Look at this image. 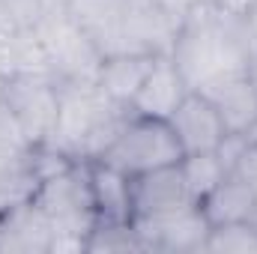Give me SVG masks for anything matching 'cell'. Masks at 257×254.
Masks as SVG:
<instances>
[{"label":"cell","mask_w":257,"mask_h":254,"mask_svg":"<svg viewBox=\"0 0 257 254\" xmlns=\"http://www.w3.org/2000/svg\"><path fill=\"white\" fill-rule=\"evenodd\" d=\"M156 57L159 54H111V57H105L102 66H99L96 84L102 87V93L111 102L128 108L132 99L138 96L141 84L147 81V75H150V69L156 63Z\"/></svg>","instance_id":"15"},{"label":"cell","mask_w":257,"mask_h":254,"mask_svg":"<svg viewBox=\"0 0 257 254\" xmlns=\"http://www.w3.org/2000/svg\"><path fill=\"white\" fill-rule=\"evenodd\" d=\"M3 105L21 126L33 147H48L57 129L60 111V84L51 75H18L6 78Z\"/></svg>","instance_id":"5"},{"label":"cell","mask_w":257,"mask_h":254,"mask_svg":"<svg viewBox=\"0 0 257 254\" xmlns=\"http://www.w3.org/2000/svg\"><path fill=\"white\" fill-rule=\"evenodd\" d=\"M3 87H6V78L0 75V102H3Z\"/></svg>","instance_id":"29"},{"label":"cell","mask_w":257,"mask_h":254,"mask_svg":"<svg viewBox=\"0 0 257 254\" xmlns=\"http://www.w3.org/2000/svg\"><path fill=\"white\" fill-rule=\"evenodd\" d=\"M0 75L3 78H18V75H51L54 78L48 54L33 27L15 30L6 39H0Z\"/></svg>","instance_id":"17"},{"label":"cell","mask_w":257,"mask_h":254,"mask_svg":"<svg viewBox=\"0 0 257 254\" xmlns=\"http://www.w3.org/2000/svg\"><path fill=\"white\" fill-rule=\"evenodd\" d=\"M197 93H203L218 108L227 135H242L257 120V93L251 87V81H248V72L212 81L209 87H203Z\"/></svg>","instance_id":"13"},{"label":"cell","mask_w":257,"mask_h":254,"mask_svg":"<svg viewBox=\"0 0 257 254\" xmlns=\"http://www.w3.org/2000/svg\"><path fill=\"white\" fill-rule=\"evenodd\" d=\"M180 159H183V147L168 120L128 114L117 141L108 147V153L99 162H108L128 177H138L156 168L177 165Z\"/></svg>","instance_id":"4"},{"label":"cell","mask_w":257,"mask_h":254,"mask_svg":"<svg viewBox=\"0 0 257 254\" xmlns=\"http://www.w3.org/2000/svg\"><path fill=\"white\" fill-rule=\"evenodd\" d=\"M171 57L189 90H203L212 81L248 72L251 48L242 15L218 6L215 0L194 3L180 18Z\"/></svg>","instance_id":"1"},{"label":"cell","mask_w":257,"mask_h":254,"mask_svg":"<svg viewBox=\"0 0 257 254\" xmlns=\"http://www.w3.org/2000/svg\"><path fill=\"white\" fill-rule=\"evenodd\" d=\"M248 81H251V87H254V93H257V60L248 63Z\"/></svg>","instance_id":"27"},{"label":"cell","mask_w":257,"mask_h":254,"mask_svg":"<svg viewBox=\"0 0 257 254\" xmlns=\"http://www.w3.org/2000/svg\"><path fill=\"white\" fill-rule=\"evenodd\" d=\"M254 206H257L254 189L236 171H230L215 189L200 200V209H203V215H206V221L212 227L236 224V221H251Z\"/></svg>","instance_id":"16"},{"label":"cell","mask_w":257,"mask_h":254,"mask_svg":"<svg viewBox=\"0 0 257 254\" xmlns=\"http://www.w3.org/2000/svg\"><path fill=\"white\" fill-rule=\"evenodd\" d=\"M9 33H15V30H9V27H6V24H3V21H0V39H6V36H9Z\"/></svg>","instance_id":"28"},{"label":"cell","mask_w":257,"mask_h":254,"mask_svg":"<svg viewBox=\"0 0 257 254\" xmlns=\"http://www.w3.org/2000/svg\"><path fill=\"white\" fill-rule=\"evenodd\" d=\"M203 251H209V254H257V227L251 221H236V224L212 227Z\"/></svg>","instance_id":"20"},{"label":"cell","mask_w":257,"mask_h":254,"mask_svg":"<svg viewBox=\"0 0 257 254\" xmlns=\"http://www.w3.org/2000/svg\"><path fill=\"white\" fill-rule=\"evenodd\" d=\"M126 0H69L66 15L93 39L102 57L120 54V24Z\"/></svg>","instance_id":"12"},{"label":"cell","mask_w":257,"mask_h":254,"mask_svg":"<svg viewBox=\"0 0 257 254\" xmlns=\"http://www.w3.org/2000/svg\"><path fill=\"white\" fill-rule=\"evenodd\" d=\"M189 96V84L183 78V72L177 69L171 54H159L156 63L150 69L147 81L141 84L138 96L132 99L128 111L141 114V117H156V120H171V114L183 105V99Z\"/></svg>","instance_id":"10"},{"label":"cell","mask_w":257,"mask_h":254,"mask_svg":"<svg viewBox=\"0 0 257 254\" xmlns=\"http://www.w3.org/2000/svg\"><path fill=\"white\" fill-rule=\"evenodd\" d=\"M242 138H245V144H254V147H257V120L242 132Z\"/></svg>","instance_id":"26"},{"label":"cell","mask_w":257,"mask_h":254,"mask_svg":"<svg viewBox=\"0 0 257 254\" xmlns=\"http://www.w3.org/2000/svg\"><path fill=\"white\" fill-rule=\"evenodd\" d=\"M183 203H194V200L189 197L180 162L132 177V218L159 215V212L177 209Z\"/></svg>","instance_id":"11"},{"label":"cell","mask_w":257,"mask_h":254,"mask_svg":"<svg viewBox=\"0 0 257 254\" xmlns=\"http://www.w3.org/2000/svg\"><path fill=\"white\" fill-rule=\"evenodd\" d=\"M242 24H245V36H248V48H251V60H257V0H251L242 12Z\"/></svg>","instance_id":"23"},{"label":"cell","mask_w":257,"mask_h":254,"mask_svg":"<svg viewBox=\"0 0 257 254\" xmlns=\"http://www.w3.org/2000/svg\"><path fill=\"white\" fill-rule=\"evenodd\" d=\"M57 84H60V111L48 147L63 153L69 162H99L117 141L132 111L111 102L96 81H57Z\"/></svg>","instance_id":"2"},{"label":"cell","mask_w":257,"mask_h":254,"mask_svg":"<svg viewBox=\"0 0 257 254\" xmlns=\"http://www.w3.org/2000/svg\"><path fill=\"white\" fill-rule=\"evenodd\" d=\"M87 251H144V242H141L132 221H123V224L99 221L87 239Z\"/></svg>","instance_id":"21"},{"label":"cell","mask_w":257,"mask_h":254,"mask_svg":"<svg viewBox=\"0 0 257 254\" xmlns=\"http://www.w3.org/2000/svg\"><path fill=\"white\" fill-rule=\"evenodd\" d=\"M156 3H162L171 15H177V18H183L189 9H192L194 3H200V0H156Z\"/></svg>","instance_id":"24"},{"label":"cell","mask_w":257,"mask_h":254,"mask_svg":"<svg viewBox=\"0 0 257 254\" xmlns=\"http://www.w3.org/2000/svg\"><path fill=\"white\" fill-rule=\"evenodd\" d=\"M33 150L36 147L24 138V132L15 123V117L9 114V108L0 102V177L9 174V171H18L21 165H27Z\"/></svg>","instance_id":"19"},{"label":"cell","mask_w":257,"mask_h":254,"mask_svg":"<svg viewBox=\"0 0 257 254\" xmlns=\"http://www.w3.org/2000/svg\"><path fill=\"white\" fill-rule=\"evenodd\" d=\"M218 6H224V9H230V12H236V15H242L245 12V6L251 3V0H215Z\"/></svg>","instance_id":"25"},{"label":"cell","mask_w":257,"mask_h":254,"mask_svg":"<svg viewBox=\"0 0 257 254\" xmlns=\"http://www.w3.org/2000/svg\"><path fill=\"white\" fill-rule=\"evenodd\" d=\"M54 227L48 215L27 200H15L0 212V254H51Z\"/></svg>","instance_id":"9"},{"label":"cell","mask_w":257,"mask_h":254,"mask_svg":"<svg viewBox=\"0 0 257 254\" xmlns=\"http://www.w3.org/2000/svg\"><path fill=\"white\" fill-rule=\"evenodd\" d=\"M144 251H168V254H200L206 248L212 224L206 221L200 203H183L177 209L132 218Z\"/></svg>","instance_id":"7"},{"label":"cell","mask_w":257,"mask_h":254,"mask_svg":"<svg viewBox=\"0 0 257 254\" xmlns=\"http://www.w3.org/2000/svg\"><path fill=\"white\" fill-rule=\"evenodd\" d=\"M87 168L99 221H114V224L132 221V177L108 162H87Z\"/></svg>","instance_id":"14"},{"label":"cell","mask_w":257,"mask_h":254,"mask_svg":"<svg viewBox=\"0 0 257 254\" xmlns=\"http://www.w3.org/2000/svg\"><path fill=\"white\" fill-rule=\"evenodd\" d=\"M171 129L183 147V156L194 153H215L218 144L224 141L227 129L221 123L218 108L197 90H189V96L183 99V105L171 114Z\"/></svg>","instance_id":"8"},{"label":"cell","mask_w":257,"mask_h":254,"mask_svg":"<svg viewBox=\"0 0 257 254\" xmlns=\"http://www.w3.org/2000/svg\"><path fill=\"white\" fill-rule=\"evenodd\" d=\"M33 30L48 54V63L57 81H96L105 57L66 12L45 15Z\"/></svg>","instance_id":"6"},{"label":"cell","mask_w":257,"mask_h":254,"mask_svg":"<svg viewBox=\"0 0 257 254\" xmlns=\"http://www.w3.org/2000/svg\"><path fill=\"white\" fill-rule=\"evenodd\" d=\"M33 203L48 215L54 227L51 254L87 251V239L99 224L87 162H72L54 171L51 177H45L33 191Z\"/></svg>","instance_id":"3"},{"label":"cell","mask_w":257,"mask_h":254,"mask_svg":"<svg viewBox=\"0 0 257 254\" xmlns=\"http://www.w3.org/2000/svg\"><path fill=\"white\" fill-rule=\"evenodd\" d=\"M180 168H183V180H186L189 197H192L194 203H200L209 191L230 174V171L224 168V162L218 159V153H194V156H183V159H180Z\"/></svg>","instance_id":"18"},{"label":"cell","mask_w":257,"mask_h":254,"mask_svg":"<svg viewBox=\"0 0 257 254\" xmlns=\"http://www.w3.org/2000/svg\"><path fill=\"white\" fill-rule=\"evenodd\" d=\"M0 21L9 30H27L42 21V0H0Z\"/></svg>","instance_id":"22"}]
</instances>
